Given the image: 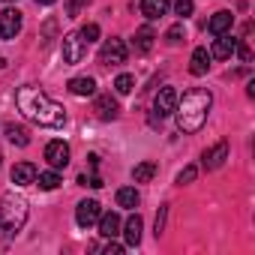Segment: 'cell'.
<instances>
[{
	"instance_id": "28",
	"label": "cell",
	"mask_w": 255,
	"mask_h": 255,
	"mask_svg": "<svg viewBox=\"0 0 255 255\" xmlns=\"http://www.w3.org/2000/svg\"><path fill=\"white\" fill-rule=\"evenodd\" d=\"M180 39H183V24H174V27L165 33V42H168V45H177Z\"/></svg>"
},
{
	"instance_id": "1",
	"label": "cell",
	"mask_w": 255,
	"mask_h": 255,
	"mask_svg": "<svg viewBox=\"0 0 255 255\" xmlns=\"http://www.w3.org/2000/svg\"><path fill=\"white\" fill-rule=\"evenodd\" d=\"M15 105H18V111H21L27 120H33V123H39V126H51V129H57V126L66 123L63 105H57V102H54L48 93H42L39 87H18Z\"/></svg>"
},
{
	"instance_id": "12",
	"label": "cell",
	"mask_w": 255,
	"mask_h": 255,
	"mask_svg": "<svg viewBox=\"0 0 255 255\" xmlns=\"http://www.w3.org/2000/svg\"><path fill=\"white\" fill-rule=\"evenodd\" d=\"M141 216L138 213H132L129 219H126V225H123V237H126V246H138L141 243Z\"/></svg>"
},
{
	"instance_id": "21",
	"label": "cell",
	"mask_w": 255,
	"mask_h": 255,
	"mask_svg": "<svg viewBox=\"0 0 255 255\" xmlns=\"http://www.w3.org/2000/svg\"><path fill=\"white\" fill-rule=\"evenodd\" d=\"M153 39H156V36H153V30H150V27H138V30H135V42H132V45H135V51H138V54H147V51L153 48Z\"/></svg>"
},
{
	"instance_id": "3",
	"label": "cell",
	"mask_w": 255,
	"mask_h": 255,
	"mask_svg": "<svg viewBox=\"0 0 255 255\" xmlns=\"http://www.w3.org/2000/svg\"><path fill=\"white\" fill-rule=\"evenodd\" d=\"M24 222H27V201L21 195L6 192L3 198H0V225H3L6 231H18Z\"/></svg>"
},
{
	"instance_id": "17",
	"label": "cell",
	"mask_w": 255,
	"mask_h": 255,
	"mask_svg": "<svg viewBox=\"0 0 255 255\" xmlns=\"http://www.w3.org/2000/svg\"><path fill=\"white\" fill-rule=\"evenodd\" d=\"M165 12H168V0H141V15H144V18L156 21V18H162Z\"/></svg>"
},
{
	"instance_id": "35",
	"label": "cell",
	"mask_w": 255,
	"mask_h": 255,
	"mask_svg": "<svg viewBox=\"0 0 255 255\" xmlns=\"http://www.w3.org/2000/svg\"><path fill=\"white\" fill-rule=\"evenodd\" d=\"M3 66H6V57H0V69H3Z\"/></svg>"
},
{
	"instance_id": "20",
	"label": "cell",
	"mask_w": 255,
	"mask_h": 255,
	"mask_svg": "<svg viewBox=\"0 0 255 255\" xmlns=\"http://www.w3.org/2000/svg\"><path fill=\"white\" fill-rule=\"evenodd\" d=\"M138 201H141L138 189H132V186H123V189H117V207L135 210V207H138Z\"/></svg>"
},
{
	"instance_id": "6",
	"label": "cell",
	"mask_w": 255,
	"mask_h": 255,
	"mask_svg": "<svg viewBox=\"0 0 255 255\" xmlns=\"http://www.w3.org/2000/svg\"><path fill=\"white\" fill-rule=\"evenodd\" d=\"M18 33H21V12L18 9H3L0 12V36L15 39Z\"/></svg>"
},
{
	"instance_id": "18",
	"label": "cell",
	"mask_w": 255,
	"mask_h": 255,
	"mask_svg": "<svg viewBox=\"0 0 255 255\" xmlns=\"http://www.w3.org/2000/svg\"><path fill=\"white\" fill-rule=\"evenodd\" d=\"M210 69V51L207 48H195L192 51V60H189V72L192 75H204Z\"/></svg>"
},
{
	"instance_id": "34",
	"label": "cell",
	"mask_w": 255,
	"mask_h": 255,
	"mask_svg": "<svg viewBox=\"0 0 255 255\" xmlns=\"http://www.w3.org/2000/svg\"><path fill=\"white\" fill-rule=\"evenodd\" d=\"M36 3H39V6H51V3H54V0H36Z\"/></svg>"
},
{
	"instance_id": "32",
	"label": "cell",
	"mask_w": 255,
	"mask_h": 255,
	"mask_svg": "<svg viewBox=\"0 0 255 255\" xmlns=\"http://www.w3.org/2000/svg\"><path fill=\"white\" fill-rule=\"evenodd\" d=\"M234 51L240 54V60H243V63H249V60H252V51H249V45H246V42H237V48H234Z\"/></svg>"
},
{
	"instance_id": "13",
	"label": "cell",
	"mask_w": 255,
	"mask_h": 255,
	"mask_svg": "<svg viewBox=\"0 0 255 255\" xmlns=\"http://www.w3.org/2000/svg\"><path fill=\"white\" fill-rule=\"evenodd\" d=\"M228 159V144L225 141H219L216 147H210V150H204V168L207 171H213V168H219L222 162Z\"/></svg>"
},
{
	"instance_id": "8",
	"label": "cell",
	"mask_w": 255,
	"mask_h": 255,
	"mask_svg": "<svg viewBox=\"0 0 255 255\" xmlns=\"http://www.w3.org/2000/svg\"><path fill=\"white\" fill-rule=\"evenodd\" d=\"M174 105H177V90L174 87H162L153 99V111L156 117H165V114H174Z\"/></svg>"
},
{
	"instance_id": "4",
	"label": "cell",
	"mask_w": 255,
	"mask_h": 255,
	"mask_svg": "<svg viewBox=\"0 0 255 255\" xmlns=\"http://www.w3.org/2000/svg\"><path fill=\"white\" fill-rule=\"evenodd\" d=\"M84 54H87V42L81 39V33H66L63 36V63L75 66L84 60Z\"/></svg>"
},
{
	"instance_id": "29",
	"label": "cell",
	"mask_w": 255,
	"mask_h": 255,
	"mask_svg": "<svg viewBox=\"0 0 255 255\" xmlns=\"http://www.w3.org/2000/svg\"><path fill=\"white\" fill-rule=\"evenodd\" d=\"M174 12H177L180 18L192 15V0H174Z\"/></svg>"
},
{
	"instance_id": "30",
	"label": "cell",
	"mask_w": 255,
	"mask_h": 255,
	"mask_svg": "<svg viewBox=\"0 0 255 255\" xmlns=\"http://www.w3.org/2000/svg\"><path fill=\"white\" fill-rule=\"evenodd\" d=\"M87 3H90V0H69V3H66V15L75 18V15L81 12V6H87Z\"/></svg>"
},
{
	"instance_id": "36",
	"label": "cell",
	"mask_w": 255,
	"mask_h": 255,
	"mask_svg": "<svg viewBox=\"0 0 255 255\" xmlns=\"http://www.w3.org/2000/svg\"><path fill=\"white\" fill-rule=\"evenodd\" d=\"M0 159H3V156H0Z\"/></svg>"
},
{
	"instance_id": "14",
	"label": "cell",
	"mask_w": 255,
	"mask_h": 255,
	"mask_svg": "<svg viewBox=\"0 0 255 255\" xmlns=\"http://www.w3.org/2000/svg\"><path fill=\"white\" fill-rule=\"evenodd\" d=\"M96 222H99V234H102V237L114 240V237L120 234V216H117V213H102Z\"/></svg>"
},
{
	"instance_id": "11",
	"label": "cell",
	"mask_w": 255,
	"mask_h": 255,
	"mask_svg": "<svg viewBox=\"0 0 255 255\" xmlns=\"http://www.w3.org/2000/svg\"><path fill=\"white\" fill-rule=\"evenodd\" d=\"M36 165L33 162H18L15 168H12V183L15 186H30V183H36Z\"/></svg>"
},
{
	"instance_id": "10",
	"label": "cell",
	"mask_w": 255,
	"mask_h": 255,
	"mask_svg": "<svg viewBox=\"0 0 255 255\" xmlns=\"http://www.w3.org/2000/svg\"><path fill=\"white\" fill-rule=\"evenodd\" d=\"M234 48H237V39L228 36V33H219L216 42H213V48H210V57H216V60H228V57L234 54Z\"/></svg>"
},
{
	"instance_id": "15",
	"label": "cell",
	"mask_w": 255,
	"mask_h": 255,
	"mask_svg": "<svg viewBox=\"0 0 255 255\" xmlns=\"http://www.w3.org/2000/svg\"><path fill=\"white\" fill-rule=\"evenodd\" d=\"M231 24H234V15L222 9V12H216V15L207 21V30H210L213 36H219V33H228V30H231Z\"/></svg>"
},
{
	"instance_id": "31",
	"label": "cell",
	"mask_w": 255,
	"mask_h": 255,
	"mask_svg": "<svg viewBox=\"0 0 255 255\" xmlns=\"http://www.w3.org/2000/svg\"><path fill=\"white\" fill-rule=\"evenodd\" d=\"M165 216H168V207H159V213H156V237L165 231Z\"/></svg>"
},
{
	"instance_id": "9",
	"label": "cell",
	"mask_w": 255,
	"mask_h": 255,
	"mask_svg": "<svg viewBox=\"0 0 255 255\" xmlns=\"http://www.w3.org/2000/svg\"><path fill=\"white\" fill-rule=\"evenodd\" d=\"M102 216V210H99V201H81L78 207H75V222L81 225V228H90V225H96V219Z\"/></svg>"
},
{
	"instance_id": "22",
	"label": "cell",
	"mask_w": 255,
	"mask_h": 255,
	"mask_svg": "<svg viewBox=\"0 0 255 255\" xmlns=\"http://www.w3.org/2000/svg\"><path fill=\"white\" fill-rule=\"evenodd\" d=\"M6 138H9L15 147H27V144H30V132L24 129V126H15V123L6 126Z\"/></svg>"
},
{
	"instance_id": "2",
	"label": "cell",
	"mask_w": 255,
	"mask_h": 255,
	"mask_svg": "<svg viewBox=\"0 0 255 255\" xmlns=\"http://www.w3.org/2000/svg\"><path fill=\"white\" fill-rule=\"evenodd\" d=\"M213 105V96L207 90H189L183 93V99H177L174 105V117H177V129L180 132H198L204 120H207V111Z\"/></svg>"
},
{
	"instance_id": "33",
	"label": "cell",
	"mask_w": 255,
	"mask_h": 255,
	"mask_svg": "<svg viewBox=\"0 0 255 255\" xmlns=\"http://www.w3.org/2000/svg\"><path fill=\"white\" fill-rule=\"evenodd\" d=\"M105 252H108V255H111V252H117V255H120V252H123V246H120V243H108V246H105Z\"/></svg>"
},
{
	"instance_id": "19",
	"label": "cell",
	"mask_w": 255,
	"mask_h": 255,
	"mask_svg": "<svg viewBox=\"0 0 255 255\" xmlns=\"http://www.w3.org/2000/svg\"><path fill=\"white\" fill-rule=\"evenodd\" d=\"M69 93H75V96H93V93H96V81H93L90 75L72 78V81H69Z\"/></svg>"
},
{
	"instance_id": "7",
	"label": "cell",
	"mask_w": 255,
	"mask_h": 255,
	"mask_svg": "<svg viewBox=\"0 0 255 255\" xmlns=\"http://www.w3.org/2000/svg\"><path fill=\"white\" fill-rule=\"evenodd\" d=\"M45 159L51 168H66L69 165V144L66 141H48L45 144Z\"/></svg>"
},
{
	"instance_id": "25",
	"label": "cell",
	"mask_w": 255,
	"mask_h": 255,
	"mask_svg": "<svg viewBox=\"0 0 255 255\" xmlns=\"http://www.w3.org/2000/svg\"><path fill=\"white\" fill-rule=\"evenodd\" d=\"M132 87H135V78H132V75H126V72H123V75H117V78H114V90H117L120 96L132 93Z\"/></svg>"
},
{
	"instance_id": "16",
	"label": "cell",
	"mask_w": 255,
	"mask_h": 255,
	"mask_svg": "<svg viewBox=\"0 0 255 255\" xmlns=\"http://www.w3.org/2000/svg\"><path fill=\"white\" fill-rule=\"evenodd\" d=\"M93 111L102 117V120H114L117 114H120V108H117V102L105 93V96H96V105H93Z\"/></svg>"
},
{
	"instance_id": "26",
	"label": "cell",
	"mask_w": 255,
	"mask_h": 255,
	"mask_svg": "<svg viewBox=\"0 0 255 255\" xmlns=\"http://www.w3.org/2000/svg\"><path fill=\"white\" fill-rule=\"evenodd\" d=\"M78 33H81V39L90 45V42H96V39H99V24H84Z\"/></svg>"
},
{
	"instance_id": "5",
	"label": "cell",
	"mask_w": 255,
	"mask_h": 255,
	"mask_svg": "<svg viewBox=\"0 0 255 255\" xmlns=\"http://www.w3.org/2000/svg\"><path fill=\"white\" fill-rule=\"evenodd\" d=\"M99 63L102 66H120L126 63V45L123 39H105L99 48Z\"/></svg>"
},
{
	"instance_id": "27",
	"label": "cell",
	"mask_w": 255,
	"mask_h": 255,
	"mask_svg": "<svg viewBox=\"0 0 255 255\" xmlns=\"http://www.w3.org/2000/svg\"><path fill=\"white\" fill-rule=\"evenodd\" d=\"M195 177H198V168H195V165H186V168H183V171L177 174V183L183 186V183H192Z\"/></svg>"
},
{
	"instance_id": "24",
	"label": "cell",
	"mask_w": 255,
	"mask_h": 255,
	"mask_svg": "<svg viewBox=\"0 0 255 255\" xmlns=\"http://www.w3.org/2000/svg\"><path fill=\"white\" fill-rule=\"evenodd\" d=\"M36 183H39V189L51 192V189L60 186V174H57V171H42V174H36Z\"/></svg>"
},
{
	"instance_id": "23",
	"label": "cell",
	"mask_w": 255,
	"mask_h": 255,
	"mask_svg": "<svg viewBox=\"0 0 255 255\" xmlns=\"http://www.w3.org/2000/svg\"><path fill=\"white\" fill-rule=\"evenodd\" d=\"M153 174H156V162H150V159H147V162H138V165L132 168V177H135V183H147Z\"/></svg>"
}]
</instances>
